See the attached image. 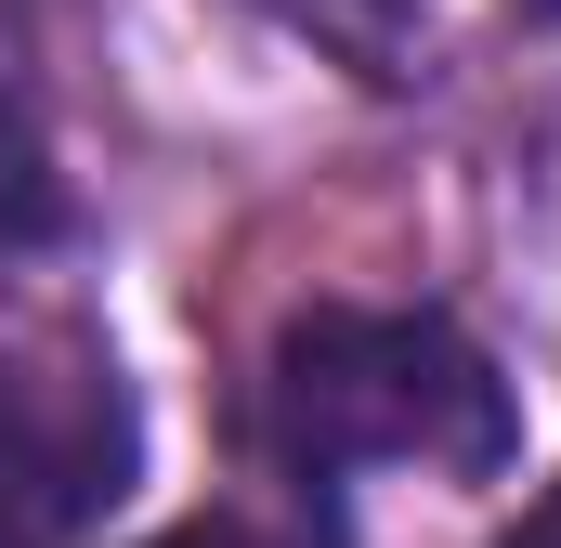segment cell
<instances>
[{
	"instance_id": "7a4b0ae2",
	"label": "cell",
	"mask_w": 561,
	"mask_h": 548,
	"mask_svg": "<svg viewBox=\"0 0 561 548\" xmlns=\"http://www.w3.org/2000/svg\"><path fill=\"white\" fill-rule=\"evenodd\" d=\"M144 470V418L118 353L0 340V548H79Z\"/></svg>"
},
{
	"instance_id": "277c9868",
	"label": "cell",
	"mask_w": 561,
	"mask_h": 548,
	"mask_svg": "<svg viewBox=\"0 0 561 548\" xmlns=\"http://www.w3.org/2000/svg\"><path fill=\"white\" fill-rule=\"evenodd\" d=\"M66 236V183H53V144L39 118L0 92V249H53Z\"/></svg>"
},
{
	"instance_id": "52a82bcc",
	"label": "cell",
	"mask_w": 561,
	"mask_h": 548,
	"mask_svg": "<svg viewBox=\"0 0 561 548\" xmlns=\"http://www.w3.org/2000/svg\"><path fill=\"white\" fill-rule=\"evenodd\" d=\"M523 13H536V26H561V0H523Z\"/></svg>"
},
{
	"instance_id": "8992f818",
	"label": "cell",
	"mask_w": 561,
	"mask_h": 548,
	"mask_svg": "<svg viewBox=\"0 0 561 548\" xmlns=\"http://www.w3.org/2000/svg\"><path fill=\"white\" fill-rule=\"evenodd\" d=\"M510 548H561V483L536 496V510H523V536H510Z\"/></svg>"
},
{
	"instance_id": "3957f363",
	"label": "cell",
	"mask_w": 561,
	"mask_h": 548,
	"mask_svg": "<svg viewBox=\"0 0 561 548\" xmlns=\"http://www.w3.org/2000/svg\"><path fill=\"white\" fill-rule=\"evenodd\" d=\"M287 39L340 53L353 79H419V0H262Z\"/></svg>"
},
{
	"instance_id": "6da1fadb",
	"label": "cell",
	"mask_w": 561,
	"mask_h": 548,
	"mask_svg": "<svg viewBox=\"0 0 561 548\" xmlns=\"http://www.w3.org/2000/svg\"><path fill=\"white\" fill-rule=\"evenodd\" d=\"M275 444L300 470H457L496 483L523 457V406L457 313H300L275 340Z\"/></svg>"
},
{
	"instance_id": "5b68a950",
	"label": "cell",
	"mask_w": 561,
	"mask_h": 548,
	"mask_svg": "<svg viewBox=\"0 0 561 548\" xmlns=\"http://www.w3.org/2000/svg\"><path fill=\"white\" fill-rule=\"evenodd\" d=\"M157 548H287V536H262V523H183V536H157Z\"/></svg>"
}]
</instances>
